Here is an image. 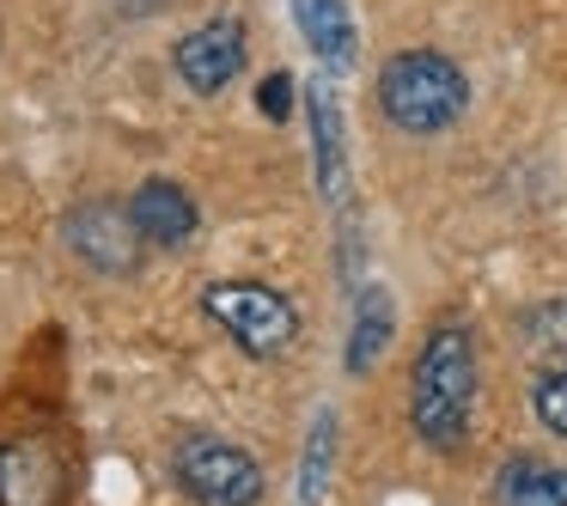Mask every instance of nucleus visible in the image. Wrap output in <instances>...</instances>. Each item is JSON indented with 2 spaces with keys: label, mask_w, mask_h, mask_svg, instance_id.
Here are the masks:
<instances>
[{
  "label": "nucleus",
  "mask_w": 567,
  "mask_h": 506,
  "mask_svg": "<svg viewBox=\"0 0 567 506\" xmlns=\"http://www.w3.org/2000/svg\"><path fill=\"white\" fill-rule=\"evenodd\" d=\"M476 415V330L464 318H440L409 366V427L433 452H457Z\"/></svg>",
  "instance_id": "nucleus-1"
},
{
  "label": "nucleus",
  "mask_w": 567,
  "mask_h": 506,
  "mask_svg": "<svg viewBox=\"0 0 567 506\" xmlns=\"http://www.w3.org/2000/svg\"><path fill=\"white\" fill-rule=\"evenodd\" d=\"M379 111L403 135H445L470 111V80L440 50H403L379 68Z\"/></svg>",
  "instance_id": "nucleus-2"
},
{
  "label": "nucleus",
  "mask_w": 567,
  "mask_h": 506,
  "mask_svg": "<svg viewBox=\"0 0 567 506\" xmlns=\"http://www.w3.org/2000/svg\"><path fill=\"white\" fill-rule=\"evenodd\" d=\"M202 311L245 348L250 360H275L299 342V306L281 287L262 281H208L202 287Z\"/></svg>",
  "instance_id": "nucleus-3"
},
{
  "label": "nucleus",
  "mask_w": 567,
  "mask_h": 506,
  "mask_svg": "<svg viewBox=\"0 0 567 506\" xmlns=\"http://www.w3.org/2000/svg\"><path fill=\"white\" fill-rule=\"evenodd\" d=\"M172 476L196 506H257L262 500V464L245 445L220 433H184L172 452Z\"/></svg>",
  "instance_id": "nucleus-4"
},
{
  "label": "nucleus",
  "mask_w": 567,
  "mask_h": 506,
  "mask_svg": "<svg viewBox=\"0 0 567 506\" xmlns=\"http://www.w3.org/2000/svg\"><path fill=\"white\" fill-rule=\"evenodd\" d=\"M62 238L92 275H135L141 250H147V238H141L128 202L123 208H116V202H80V208L62 220Z\"/></svg>",
  "instance_id": "nucleus-5"
},
{
  "label": "nucleus",
  "mask_w": 567,
  "mask_h": 506,
  "mask_svg": "<svg viewBox=\"0 0 567 506\" xmlns=\"http://www.w3.org/2000/svg\"><path fill=\"white\" fill-rule=\"evenodd\" d=\"M172 62H177V80L189 92H202V99L226 92L245 74V19H208V25H196L177 43Z\"/></svg>",
  "instance_id": "nucleus-6"
},
{
  "label": "nucleus",
  "mask_w": 567,
  "mask_h": 506,
  "mask_svg": "<svg viewBox=\"0 0 567 506\" xmlns=\"http://www.w3.org/2000/svg\"><path fill=\"white\" fill-rule=\"evenodd\" d=\"M128 214H135L141 238L147 245H184L189 233H196V202H189L184 184H172V177H147V184L128 196Z\"/></svg>",
  "instance_id": "nucleus-7"
},
{
  "label": "nucleus",
  "mask_w": 567,
  "mask_h": 506,
  "mask_svg": "<svg viewBox=\"0 0 567 506\" xmlns=\"http://www.w3.org/2000/svg\"><path fill=\"white\" fill-rule=\"evenodd\" d=\"M494 506H567V464L518 452L494 476Z\"/></svg>",
  "instance_id": "nucleus-8"
},
{
  "label": "nucleus",
  "mask_w": 567,
  "mask_h": 506,
  "mask_svg": "<svg viewBox=\"0 0 567 506\" xmlns=\"http://www.w3.org/2000/svg\"><path fill=\"white\" fill-rule=\"evenodd\" d=\"M293 25L311 43V55L330 68H342L354 55V19H348L342 0H293Z\"/></svg>",
  "instance_id": "nucleus-9"
},
{
  "label": "nucleus",
  "mask_w": 567,
  "mask_h": 506,
  "mask_svg": "<svg viewBox=\"0 0 567 506\" xmlns=\"http://www.w3.org/2000/svg\"><path fill=\"white\" fill-rule=\"evenodd\" d=\"M311 135H318V189L330 202L348 196V159H342V123H336L330 86H311Z\"/></svg>",
  "instance_id": "nucleus-10"
},
{
  "label": "nucleus",
  "mask_w": 567,
  "mask_h": 506,
  "mask_svg": "<svg viewBox=\"0 0 567 506\" xmlns=\"http://www.w3.org/2000/svg\"><path fill=\"white\" fill-rule=\"evenodd\" d=\"M384 342H391V293H384V287H367V293H360L354 335H348V372L379 366Z\"/></svg>",
  "instance_id": "nucleus-11"
},
{
  "label": "nucleus",
  "mask_w": 567,
  "mask_h": 506,
  "mask_svg": "<svg viewBox=\"0 0 567 506\" xmlns=\"http://www.w3.org/2000/svg\"><path fill=\"white\" fill-rule=\"evenodd\" d=\"M330 445H336V415L323 409L311 421V440H306V476H299V500L318 506L323 500V469H330Z\"/></svg>",
  "instance_id": "nucleus-12"
},
{
  "label": "nucleus",
  "mask_w": 567,
  "mask_h": 506,
  "mask_svg": "<svg viewBox=\"0 0 567 506\" xmlns=\"http://www.w3.org/2000/svg\"><path fill=\"white\" fill-rule=\"evenodd\" d=\"M530 409H537L543 427L561 433V440H567V354H561V360H555V366L537 379V391H530Z\"/></svg>",
  "instance_id": "nucleus-13"
},
{
  "label": "nucleus",
  "mask_w": 567,
  "mask_h": 506,
  "mask_svg": "<svg viewBox=\"0 0 567 506\" xmlns=\"http://www.w3.org/2000/svg\"><path fill=\"white\" fill-rule=\"evenodd\" d=\"M257 111L262 116H275V123H287L293 116V74H269L257 86Z\"/></svg>",
  "instance_id": "nucleus-14"
},
{
  "label": "nucleus",
  "mask_w": 567,
  "mask_h": 506,
  "mask_svg": "<svg viewBox=\"0 0 567 506\" xmlns=\"http://www.w3.org/2000/svg\"><path fill=\"white\" fill-rule=\"evenodd\" d=\"M116 7H128V13H153V7H165V0H116Z\"/></svg>",
  "instance_id": "nucleus-15"
}]
</instances>
